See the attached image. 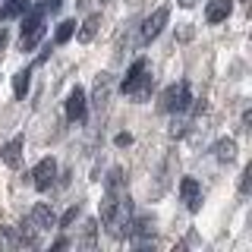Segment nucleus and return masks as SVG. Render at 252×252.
<instances>
[{
  "label": "nucleus",
  "instance_id": "nucleus-8",
  "mask_svg": "<svg viewBox=\"0 0 252 252\" xmlns=\"http://www.w3.org/2000/svg\"><path fill=\"white\" fill-rule=\"evenodd\" d=\"M22 148H26V139H22V136H13V139L6 142L3 148H0V158H3V164H6V167H19Z\"/></svg>",
  "mask_w": 252,
  "mask_h": 252
},
{
  "label": "nucleus",
  "instance_id": "nucleus-27",
  "mask_svg": "<svg viewBox=\"0 0 252 252\" xmlns=\"http://www.w3.org/2000/svg\"><path fill=\"white\" fill-rule=\"evenodd\" d=\"M101 3H104V0H101Z\"/></svg>",
  "mask_w": 252,
  "mask_h": 252
},
{
  "label": "nucleus",
  "instance_id": "nucleus-14",
  "mask_svg": "<svg viewBox=\"0 0 252 252\" xmlns=\"http://www.w3.org/2000/svg\"><path fill=\"white\" fill-rule=\"evenodd\" d=\"M177 98H180V85H170V89H164V94H161V110H167V114H173L177 110Z\"/></svg>",
  "mask_w": 252,
  "mask_h": 252
},
{
  "label": "nucleus",
  "instance_id": "nucleus-4",
  "mask_svg": "<svg viewBox=\"0 0 252 252\" xmlns=\"http://www.w3.org/2000/svg\"><path fill=\"white\" fill-rule=\"evenodd\" d=\"M85 107H89V101H85V92L76 85V89L69 92V98H66V117H69L73 123H82V120H85Z\"/></svg>",
  "mask_w": 252,
  "mask_h": 252
},
{
  "label": "nucleus",
  "instance_id": "nucleus-3",
  "mask_svg": "<svg viewBox=\"0 0 252 252\" xmlns=\"http://www.w3.org/2000/svg\"><path fill=\"white\" fill-rule=\"evenodd\" d=\"M32 177H35V189H51L54 180H57V161L54 158H44V161H38V167L32 170Z\"/></svg>",
  "mask_w": 252,
  "mask_h": 252
},
{
  "label": "nucleus",
  "instance_id": "nucleus-26",
  "mask_svg": "<svg viewBox=\"0 0 252 252\" xmlns=\"http://www.w3.org/2000/svg\"><path fill=\"white\" fill-rule=\"evenodd\" d=\"M177 3H180V6H192L195 0H177Z\"/></svg>",
  "mask_w": 252,
  "mask_h": 252
},
{
  "label": "nucleus",
  "instance_id": "nucleus-25",
  "mask_svg": "<svg viewBox=\"0 0 252 252\" xmlns=\"http://www.w3.org/2000/svg\"><path fill=\"white\" fill-rule=\"evenodd\" d=\"M6 41H10V35H6V29H0V54H3V47H6Z\"/></svg>",
  "mask_w": 252,
  "mask_h": 252
},
{
  "label": "nucleus",
  "instance_id": "nucleus-12",
  "mask_svg": "<svg viewBox=\"0 0 252 252\" xmlns=\"http://www.w3.org/2000/svg\"><path fill=\"white\" fill-rule=\"evenodd\" d=\"M98 26H101V16H98V13H92L89 19L82 22V29H79V41H82V44H89L92 38L98 35Z\"/></svg>",
  "mask_w": 252,
  "mask_h": 252
},
{
  "label": "nucleus",
  "instance_id": "nucleus-18",
  "mask_svg": "<svg viewBox=\"0 0 252 252\" xmlns=\"http://www.w3.org/2000/svg\"><path fill=\"white\" fill-rule=\"evenodd\" d=\"M132 227H136V233H142V236H152L155 233V220L152 218H139Z\"/></svg>",
  "mask_w": 252,
  "mask_h": 252
},
{
  "label": "nucleus",
  "instance_id": "nucleus-6",
  "mask_svg": "<svg viewBox=\"0 0 252 252\" xmlns=\"http://www.w3.org/2000/svg\"><path fill=\"white\" fill-rule=\"evenodd\" d=\"M54 224H57V218H54L51 205L38 202L35 208H32V215H29V227H35V230H47V227H54Z\"/></svg>",
  "mask_w": 252,
  "mask_h": 252
},
{
  "label": "nucleus",
  "instance_id": "nucleus-20",
  "mask_svg": "<svg viewBox=\"0 0 252 252\" xmlns=\"http://www.w3.org/2000/svg\"><path fill=\"white\" fill-rule=\"evenodd\" d=\"M94 230H98V220H85V246H94Z\"/></svg>",
  "mask_w": 252,
  "mask_h": 252
},
{
  "label": "nucleus",
  "instance_id": "nucleus-22",
  "mask_svg": "<svg viewBox=\"0 0 252 252\" xmlns=\"http://www.w3.org/2000/svg\"><path fill=\"white\" fill-rule=\"evenodd\" d=\"M41 6H44V13H57L60 6H63V0H44Z\"/></svg>",
  "mask_w": 252,
  "mask_h": 252
},
{
  "label": "nucleus",
  "instance_id": "nucleus-11",
  "mask_svg": "<svg viewBox=\"0 0 252 252\" xmlns=\"http://www.w3.org/2000/svg\"><path fill=\"white\" fill-rule=\"evenodd\" d=\"M211 152H215L218 161H233V158H236V142L233 139H218Z\"/></svg>",
  "mask_w": 252,
  "mask_h": 252
},
{
  "label": "nucleus",
  "instance_id": "nucleus-7",
  "mask_svg": "<svg viewBox=\"0 0 252 252\" xmlns=\"http://www.w3.org/2000/svg\"><path fill=\"white\" fill-rule=\"evenodd\" d=\"M230 13H233V0H208V3H205V19H208L211 26L224 22Z\"/></svg>",
  "mask_w": 252,
  "mask_h": 252
},
{
  "label": "nucleus",
  "instance_id": "nucleus-19",
  "mask_svg": "<svg viewBox=\"0 0 252 252\" xmlns=\"http://www.w3.org/2000/svg\"><path fill=\"white\" fill-rule=\"evenodd\" d=\"M76 218H79V205H73V208H69L66 215L60 218V227H73V224H76Z\"/></svg>",
  "mask_w": 252,
  "mask_h": 252
},
{
  "label": "nucleus",
  "instance_id": "nucleus-1",
  "mask_svg": "<svg viewBox=\"0 0 252 252\" xmlns=\"http://www.w3.org/2000/svg\"><path fill=\"white\" fill-rule=\"evenodd\" d=\"M41 38H44V6H35V10H29V16L22 19L19 47H22V51H35Z\"/></svg>",
  "mask_w": 252,
  "mask_h": 252
},
{
  "label": "nucleus",
  "instance_id": "nucleus-24",
  "mask_svg": "<svg viewBox=\"0 0 252 252\" xmlns=\"http://www.w3.org/2000/svg\"><path fill=\"white\" fill-rule=\"evenodd\" d=\"M66 246H69V240H66V236H60V240H54L51 249H66Z\"/></svg>",
  "mask_w": 252,
  "mask_h": 252
},
{
  "label": "nucleus",
  "instance_id": "nucleus-13",
  "mask_svg": "<svg viewBox=\"0 0 252 252\" xmlns=\"http://www.w3.org/2000/svg\"><path fill=\"white\" fill-rule=\"evenodd\" d=\"M29 85H32V73H29V69H19V73L13 76V92H16V98H19V101L29 94Z\"/></svg>",
  "mask_w": 252,
  "mask_h": 252
},
{
  "label": "nucleus",
  "instance_id": "nucleus-15",
  "mask_svg": "<svg viewBox=\"0 0 252 252\" xmlns=\"http://www.w3.org/2000/svg\"><path fill=\"white\" fill-rule=\"evenodd\" d=\"M73 35H76V22L73 19H63L60 26H57V32H54V41H57V44H66Z\"/></svg>",
  "mask_w": 252,
  "mask_h": 252
},
{
  "label": "nucleus",
  "instance_id": "nucleus-9",
  "mask_svg": "<svg viewBox=\"0 0 252 252\" xmlns=\"http://www.w3.org/2000/svg\"><path fill=\"white\" fill-rule=\"evenodd\" d=\"M145 66H148V63L145 60H136V63H132V66H129V73H126V79H123V82H120V89L126 92V94H132V89H136V85L142 82V76H145Z\"/></svg>",
  "mask_w": 252,
  "mask_h": 252
},
{
  "label": "nucleus",
  "instance_id": "nucleus-21",
  "mask_svg": "<svg viewBox=\"0 0 252 252\" xmlns=\"http://www.w3.org/2000/svg\"><path fill=\"white\" fill-rule=\"evenodd\" d=\"M249 189H252V164H249V167H246V170H243V180H240V192H243V195H246V192H249Z\"/></svg>",
  "mask_w": 252,
  "mask_h": 252
},
{
  "label": "nucleus",
  "instance_id": "nucleus-23",
  "mask_svg": "<svg viewBox=\"0 0 252 252\" xmlns=\"http://www.w3.org/2000/svg\"><path fill=\"white\" fill-rule=\"evenodd\" d=\"M114 142H117L120 148H126V145H132V136H129V132H120V136H117Z\"/></svg>",
  "mask_w": 252,
  "mask_h": 252
},
{
  "label": "nucleus",
  "instance_id": "nucleus-17",
  "mask_svg": "<svg viewBox=\"0 0 252 252\" xmlns=\"http://www.w3.org/2000/svg\"><path fill=\"white\" fill-rule=\"evenodd\" d=\"M189 104H192V89H189V82H180V98H177V110L173 114H183Z\"/></svg>",
  "mask_w": 252,
  "mask_h": 252
},
{
  "label": "nucleus",
  "instance_id": "nucleus-16",
  "mask_svg": "<svg viewBox=\"0 0 252 252\" xmlns=\"http://www.w3.org/2000/svg\"><path fill=\"white\" fill-rule=\"evenodd\" d=\"M107 94H110V79H107V76H98V82H94V104L104 107Z\"/></svg>",
  "mask_w": 252,
  "mask_h": 252
},
{
  "label": "nucleus",
  "instance_id": "nucleus-5",
  "mask_svg": "<svg viewBox=\"0 0 252 252\" xmlns=\"http://www.w3.org/2000/svg\"><path fill=\"white\" fill-rule=\"evenodd\" d=\"M180 195H183V202H186L189 211H199L202 208V189H199V183H195L192 177L180 180Z\"/></svg>",
  "mask_w": 252,
  "mask_h": 252
},
{
  "label": "nucleus",
  "instance_id": "nucleus-10",
  "mask_svg": "<svg viewBox=\"0 0 252 252\" xmlns=\"http://www.w3.org/2000/svg\"><path fill=\"white\" fill-rule=\"evenodd\" d=\"M29 10V0H6L3 6H0V22H6V19H16L19 13H26Z\"/></svg>",
  "mask_w": 252,
  "mask_h": 252
},
{
  "label": "nucleus",
  "instance_id": "nucleus-2",
  "mask_svg": "<svg viewBox=\"0 0 252 252\" xmlns=\"http://www.w3.org/2000/svg\"><path fill=\"white\" fill-rule=\"evenodd\" d=\"M167 19H170V6L164 3V6H158V10L148 16L145 22H142V38H145V41H152V38H158L161 35V29L167 26Z\"/></svg>",
  "mask_w": 252,
  "mask_h": 252
}]
</instances>
